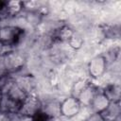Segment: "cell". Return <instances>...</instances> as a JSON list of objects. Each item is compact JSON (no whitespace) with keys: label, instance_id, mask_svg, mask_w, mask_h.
<instances>
[{"label":"cell","instance_id":"11","mask_svg":"<svg viewBox=\"0 0 121 121\" xmlns=\"http://www.w3.org/2000/svg\"><path fill=\"white\" fill-rule=\"evenodd\" d=\"M16 84L22 88L27 95L33 93V90L35 88V79L33 77H30V76H21L19 77L18 78L14 79Z\"/></svg>","mask_w":121,"mask_h":121},{"label":"cell","instance_id":"19","mask_svg":"<svg viewBox=\"0 0 121 121\" xmlns=\"http://www.w3.org/2000/svg\"><path fill=\"white\" fill-rule=\"evenodd\" d=\"M0 121H13V113L0 111Z\"/></svg>","mask_w":121,"mask_h":121},{"label":"cell","instance_id":"6","mask_svg":"<svg viewBox=\"0 0 121 121\" xmlns=\"http://www.w3.org/2000/svg\"><path fill=\"white\" fill-rule=\"evenodd\" d=\"M60 102L57 100H47L44 103H42L41 112L48 119H56L60 117Z\"/></svg>","mask_w":121,"mask_h":121},{"label":"cell","instance_id":"22","mask_svg":"<svg viewBox=\"0 0 121 121\" xmlns=\"http://www.w3.org/2000/svg\"><path fill=\"white\" fill-rule=\"evenodd\" d=\"M3 98H4V94H3L2 91L0 90V103H1V101L3 100Z\"/></svg>","mask_w":121,"mask_h":121},{"label":"cell","instance_id":"17","mask_svg":"<svg viewBox=\"0 0 121 121\" xmlns=\"http://www.w3.org/2000/svg\"><path fill=\"white\" fill-rule=\"evenodd\" d=\"M9 75L7 69V65H6V60H5V55L0 56V78Z\"/></svg>","mask_w":121,"mask_h":121},{"label":"cell","instance_id":"7","mask_svg":"<svg viewBox=\"0 0 121 121\" xmlns=\"http://www.w3.org/2000/svg\"><path fill=\"white\" fill-rule=\"evenodd\" d=\"M110 104V100L108 99V97L104 95V93L102 91H98L95 97L93 98L91 104H90V108H91V112H98L101 113Z\"/></svg>","mask_w":121,"mask_h":121},{"label":"cell","instance_id":"9","mask_svg":"<svg viewBox=\"0 0 121 121\" xmlns=\"http://www.w3.org/2000/svg\"><path fill=\"white\" fill-rule=\"evenodd\" d=\"M121 113V106L120 101L110 102L108 107L101 112L105 121H119Z\"/></svg>","mask_w":121,"mask_h":121},{"label":"cell","instance_id":"12","mask_svg":"<svg viewBox=\"0 0 121 121\" xmlns=\"http://www.w3.org/2000/svg\"><path fill=\"white\" fill-rule=\"evenodd\" d=\"M102 92L108 97L110 102H112V101H113V102L120 101L121 91H120V86H119L118 83H110V84H108Z\"/></svg>","mask_w":121,"mask_h":121},{"label":"cell","instance_id":"5","mask_svg":"<svg viewBox=\"0 0 121 121\" xmlns=\"http://www.w3.org/2000/svg\"><path fill=\"white\" fill-rule=\"evenodd\" d=\"M5 60H6V65H7L9 74L21 70L25 64V59L23 55L12 50L5 54Z\"/></svg>","mask_w":121,"mask_h":121},{"label":"cell","instance_id":"1","mask_svg":"<svg viewBox=\"0 0 121 121\" xmlns=\"http://www.w3.org/2000/svg\"><path fill=\"white\" fill-rule=\"evenodd\" d=\"M41 106L42 102L39 99V97L34 93H31L27 95L26 99L22 102L19 110V114L24 116L34 117L36 114L40 112Z\"/></svg>","mask_w":121,"mask_h":121},{"label":"cell","instance_id":"21","mask_svg":"<svg viewBox=\"0 0 121 121\" xmlns=\"http://www.w3.org/2000/svg\"><path fill=\"white\" fill-rule=\"evenodd\" d=\"M17 121H35L33 117L30 116H24V115H20Z\"/></svg>","mask_w":121,"mask_h":121},{"label":"cell","instance_id":"2","mask_svg":"<svg viewBox=\"0 0 121 121\" xmlns=\"http://www.w3.org/2000/svg\"><path fill=\"white\" fill-rule=\"evenodd\" d=\"M60 116L64 118H73L81 111V104L76 96H69L60 102Z\"/></svg>","mask_w":121,"mask_h":121},{"label":"cell","instance_id":"13","mask_svg":"<svg viewBox=\"0 0 121 121\" xmlns=\"http://www.w3.org/2000/svg\"><path fill=\"white\" fill-rule=\"evenodd\" d=\"M24 9L23 8V2L21 1H9L6 3L5 7V14L10 17H16L18 16L21 11Z\"/></svg>","mask_w":121,"mask_h":121},{"label":"cell","instance_id":"4","mask_svg":"<svg viewBox=\"0 0 121 121\" xmlns=\"http://www.w3.org/2000/svg\"><path fill=\"white\" fill-rule=\"evenodd\" d=\"M22 32L23 30L15 26H0V41L7 46L10 47L17 43Z\"/></svg>","mask_w":121,"mask_h":121},{"label":"cell","instance_id":"8","mask_svg":"<svg viewBox=\"0 0 121 121\" xmlns=\"http://www.w3.org/2000/svg\"><path fill=\"white\" fill-rule=\"evenodd\" d=\"M97 92L98 91H97V88L95 86H94L93 84H87L82 89V91L78 95L77 98L78 99L81 106L89 107L93 98L95 97V95Z\"/></svg>","mask_w":121,"mask_h":121},{"label":"cell","instance_id":"20","mask_svg":"<svg viewBox=\"0 0 121 121\" xmlns=\"http://www.w3.org/2000/svg\"><path fill=\"white\" fill-rule=\"evenodd\" d=\"M9 51H10L9 47V46H7L6 44H4V43L0 41V56L5 55V54H6V53H8Z\"/></svg>","mask_w":121,"mask_h":121},{"label":"cell","instance_id":"15","mask_svg":"<svg viewBox=\"0 0 121 121\" xmlns=\"http://www.w3.org/2000/svg\"><path fill=\"white\" fill-rule=\"evenodd\" d=\"M67 43L69 44V46L73 49H79L82 45H83V38L82 36H80L78 33H74V35L71 37V39L67 42Z\"/></svg>","mask_w":121,"mask_h":121},{"label":"cell","instance_id":"3","mask_svg":"<svg viewBox=\"0 0 121 121\" xmlns=\"http://www.w3.org/2000/svg\"><path fill=\"white\" fill-rule=\"evenodd\" d=\"M108 68V62L104 57V55H97L91 59L88 63L87 70L91 78H99L106 73Z\"/></svg>","mask_w":121,"mask_h":121},{"label":"cell","instance_id":"16","mask_svg":"<svg viewBox=\"0 0 121 121\" xmlns=\"http://www.w3.org/2000/svg\"><path fill=\"white\" fill-rule=\"evenodd\" d=\"M87 85V83L84 81V80H78V81H77L75 84H74V86H73V93H74V95H73V96H78V95L82 91V89L85 87Z\"/></svg>","mask_w":121,"mask_h":121},{"label":"cell","instance_id":"10","mask_svg":"<svg viewBox=\"0 0 121 121\" xmlns=\"http://www.w3.org/2000/svg\"><path fill=\"white\" fill-rule=\"evenodd\" d=\"M4 95H6V96H8L9 98H10V99H12V100H14V101H16V102L22 104V102H23V101L26 99V97L27 96V94H26L22 88H20V87L16 84V82H15V80H14V81L12 82V84L9 86V88L8 89V91L6 92V94H5Z\"/></svg>","mask_w":121,"mask_h":121},{"label":"cell","instance_id":"18","mask_svg":"<svg viewBox=\"0 0 121 121\" xmlns=\"http://www.w3.org/2000/svg\"><path fill=\"white\" fill-rule=\"evenodd\" d=\"M86 121H105L103 116L101 115V113H98V112H92L88 115Z\"/></svg>","mask_w":121,"mask_h":121},{"label":"cell","instance_id":"14","mask_svg":"<svg viewBox=\"0 0 121 121\" xmlns=\"http://www.w3.org/2000/svg\"><path fill=\"white\" fill-rule=\"evenodd\" d=\"M74 33H75V31L71 26H69L67 25H63L59 28V30L57 32V36L60 41L67 43L71 39V37L74 35Z\"/></svg>","mask_w":121,"mask_h":121}]
</instances>
